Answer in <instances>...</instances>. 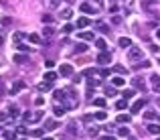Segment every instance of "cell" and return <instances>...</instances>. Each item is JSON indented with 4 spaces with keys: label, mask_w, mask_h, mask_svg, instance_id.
I'll use <instances>...</instances> for the list:
<instances>
[{
    "label": "cell",
    "mask_w": 160,
    "mask_h": 140,
    "mask_svg": "<svg viewBox=\"0 0 160 140\" xmlns=\"http://www.w3.org/2000/svg\"><path fill=\"white\" fill-rule=\"evenodd\" d=\"M97 63H99V65H107V63H112V53H110V51H102V53L97 55Z\"/></svg>",
    "instance_id": "obj_1"
},
{
    "label": "cell",
    "mask_w": 160,
    "mask_h": 140,
    "mask_svg": "<svg viewBox=\"0 0 160 140\" xmlns=\"http://www.w3.org/2000/svg\"><path fill=\"white\" fill-rule=\"evenodd\" d=\"M59 75H61V77H71V75H73V67H71L69 63H63L61 69H59Z\"/></svg>",
    "instance_id": "obj_2"
},
{
    "label": "cell",
    "mask_w": 160,
    "mask_h": 140,
    "mask_svg": "<svg viewBox=\"0 0 160 140\" xmlns=\"http://www.w3.org/2000/svg\"><path fill=\"white\" fill-rule=\"evenodd\" d=\"M144 106H146V100H144V97H140V100H136V102H134V106L130 108V112H132V114H138Z\"/></svg>",
    "instance_id": "obj_3"
},
{
    "label": "cell",
    "mask_w": 160,
    "mask_h": 140,
    "mask_svg": "<svg viewBox=\"0 0 160 140\" xmlns=\"http://www.w3.org/2000/svg\"><path fill=\"white\" fill-rule=\"evenodd\" d=\"M24 87H26V83H24V81H16V83H12V87H10V93H12V95H16L18 92H23Z\"/></svg>",
    "instance_id": "obj_4"
},
{
    "label": "cell",
    "mask_w": 160,
    "mask_h": 140,
    "mask_svg": "<svg viewBox=\"0 0 160 140\" xmlns=\"http://www.w3.org/2000/svg\"><path fill=\"white\" fill-rule=\"evenodd\" d=\"M130 59H132V61L142 59V49H138V47H130Z\"/></svg>",
    "instance_id": "obj_5"
},
{
    "label": "cell",
    "mask_w": 160,
    "mask_h": 140,
    "mask_svg": "<svg viewBox=\"0 0 160 140\" xmlns=\"http://www.w3.org/2000/svg\"><path fill=\"white\" fill-rule=\"evenodd\" d=\"M41 118H43V112H34L33 116H28V112H26L24 114V122H39Z\"/></svg>",
    "instance_id": "obj_6"
},
{
    "label": "cell",
    "mask_w": 160,
    "mask_h": 140,
    "mask_svg": "<svg viewBox=\"0 0 160 140\" xmlns=\"http://www.w3.org/2000/svg\"><path fill=\"white\" fill-rule=\"evenodd\" d=\"M55 100H59V102H63L65 97H67V89H55Z\"/></svg>",
    "instance_id": "obj_7"
},
{
    "label": "cell",
    "mask_w": 160,
    "mask_h": 140,
    "mask_svg": "<svg viewBox=\"0 0 160 140\" xmlns=\"http://www.w3.org/2000/svg\"><path fill=\"white\" fill-rule=\"evenodd\" d=\"M118 45L122 47V49H130V47H132V41H130L128 37H122V39L118 41Z\"/></svg>",
    "instance_id": "obj_8"
},
{
    "label": "cell",
    "mask_w": 160,
    "mask_h": 140,
    "mask_svg": "<svg viewBox=\"0 0 160 140\" xmlns=\"http://www.w3.org/2000/svg\"><path fill=\"white\" fill-rule=\"evenodd\" d=\"M12 61H14V63H18V65H23V63H26V61H28V57H26V55H23V53H18V55H14V57H12Z\"/></svg>",
    "instance_id": "obj_9"
},
{
    "label": "cell",
    "mask_w": 160,
    "mask_h": 140,
    "mask_svg": "<svg viewBox=\"0 0 160 140\" xmlns=\"http://www.w3.org/2000/svg\"><path fill=\"white\" fill-rule=\"evenodd\" d=\"M112 83H114L115 87H122V85H126V79H124L122 75H115L114 79H112Z\"/></svg>",
    "instance_id": "obj_10"
},
{
    "label": "cell",
    "mask_w": 160,
    "mask_h": 140,
    "mask_svg": "<svg viewBox=\"0 0 160 140\" xmlns=\"http://www.w3.org/2000/svg\"><path fill=\"white\" fill-rule=\"evenodd\" d=\"M148 132L154 134V136H158L160 134V124H148Z\"/></svg>",
    "instance_id": "obj_11"
},
{
    "label": "cell",
    "mask_w": 160,
    "mask_h": 140,
    "mask_svg": "<svg viewBox=\"0 0 160 140\" xmlns=\"http://www.w3.org/2000/svg\"><path fill=\"white\" fill-rule=\"evenodd\" d=\"M89 24V18L87 16H81V18H77V29H85Z\"/></svg>",
    "instance_id": "obj_12"
},
{
    "label": "cell",
    "mask_w": 160,
    "mask_h": 140,
    "mask_svg": "<svg viewBox=\"0 0 160 140\" xmlns=\"http://www.w3.org/2000/svg\"><path fill=\"white\" fill-rule=\"evenodd\" d=\"M81 10H83V12H87V14H93V12H95V8H93L91 4L83 2V4H81Z\"/></svg>",
    "instance_id": "obj_13"
},
{
    "label": "cell",
    "mask_w": 160,
    "mask_h": 140,
    "mask_svg": "<svg viewBox=\"0 0 160 140\" xmlns=\"http://www.w3.org/2000/svg\"><path fill=\"white\" fill-rule=\"evenodd\" d=\"M41 21H43V24H53L55 16H53V14H43V16H41Z\"/></svg>",
    "instance_id": "obj_14"
},
{
    "label": "cell",
    "mask_w": 160,
    "mask_h": 140,
    "mask_svg": "<svg viewBox=\"0 0 160 140\" xmlns=\"http://www.w3.org/2000/svg\"><path fill=\"white\" fill-rule=\"evenodd\" d=\"M43 35H45L47 39H53V37H55V29H53V26H45Z\"/></svg>",
    "instance_id": "obj_15"
},
{
    "label": "cell",
    "mask_w": 160,
    "mask_h": 140,
    "mask_svg": "<svg viewBox=\"0 0 160 140\" xmlns=\"http://www.w3.org/2000/svg\"><path fill=\"white\" fill-rule=\"evenodd\" d=\"M134 87H138V89H142V92H146V85H144V79H140V77H136V79H134Z\"/></svg>",
    "instance_id": "obj_16"
},
{
    "label": "cell",
    "mask_w": 160,
    "mask_h": 140,
    "mask_svg": "<svg viewBox=\"0 0 160 140\" xmlns=\"http://www.w3.org/2000/svg\"><path fill=\"white\" fill-rule=\"evenodd\" d=\"M114 71L118 73V75H128V69L124 67V65H114Z\"/></svg>",
    "instance_id": "obj_17"
},
{
    "label": "cell",
    "mask_w": 160,
    "mask_h": 140,
    "mask_svg": "<svg viewBox=\"0 0 160 140\" xmlns=\"http://www.w3.org/2000/svg\"><path fill=\"white\" fill-rule=\"evenodd\" d=\"M152 83H154V92H158V93H160V77L156 75V73L152 75Z\"/></svg>",
    "instance_id": "obj_18"
},
{
    "label": "cell",
    "mask_w": 160,
    "mask_h": 140,
    "mask_svg": "<svg viewBox=\"0 0 160 140\" xmlns=\"http://www.w3.org/2000/svg\"><path fill=\"white\" fill-rule=\"evenodd\" d=\"M77 37L79 39H83V41H93L95 37H93V33H77Z\"/></svg>",
    "instance_id": "obj_19"
},
{
    "label": "cell",
    "mask_w": 160,
    "mask_h": 140,
    "mask_svg": "<svg viewBox=\"0 0 160 140\" xmlns=\"http://www.w3.org/2000/svg\"><path fill=\"white\" fill-rule=\"evenodd\" d=\"M26 37H28V41L34 43V45H39V43H41V37L37 35V33H31V35H26Z\"/></svg>",
    "instance_id": "obj_20"
},
{
    "label": "cell",
    "mask_w": 160,
    "mask_h": 140,
    "mask_svg": "<svg viewBox=\"0 0 160 140\" xmlns=\"http://www.w3.org/2000/svg\"><path fill=\"white\" fill-rule=\"evenodd\" d=\"M95 120H99V122H105V120H107V114H105L103 110H99V112H95Z\"/></svg>",
    "instance_id": "obj_21"
},
{
    "label": "cell",
    "mask_w": 160,
    "mask_h": 140,
    "mask_svg": "<svg viewBox=\"0 0 160 140\" xmlns=\"http://www.w3.org/2000/svg\"><path fill=\"white\" fill-rule=\"evenodd\" d=\"M128 122H130V116L128 114H120L118 116V124H128Z\"/></svg>",
    "instance_id": "obj_22"
},
{
    "label": "cell",
    "mask_w": 160,
    "mask_h": 140,
    "mask_svg": "<svg viewBox=\"0 0 160 140\" xmlns=\"http://www.w3.org/2000/svg\"><path fill=\"white\" fill-rule=\"evenodd\" d=\"M97 132H99V128H97V126H89V128H87V134H89L91 138H95V136H97Z\"/></svg>",
    "instance_id": "obj_23"
},
{
    "label": "cell",
    "mask_w": 160,
    "mask_h": 140,
    "mask_svg": "<svg viewBox=\"0 0 160 140\" xmlns=\"http://www.w3.org/2000/svg\"><path fill=\"white\" fill-rule=\"evenodd\" d=\"M51 87H53V83H51V81H45V83H41V85H39V89H41V92H49Z\"/></svg>",
    "instance_id": "obj_24"
},
{
    "label": "cell",
    "mask_w": 160,
    "mask_h": 140,
    "mask_svg": "<svg viewBox=\"0 0 160 140\" xmlns=\"http://www.w3.org/2000/svg\"><path fill=\"white\" fill-rule=\"evenodd\" d=\"M8 114H10V118H16L18 116V106H10L8 108Z\"/></svg>",
    "instance_id": "obj_25"
},
{
    "label": "cell",
    "mask_w": 160,
    "mask_h": 140,
    "mask_svg": "<svg viewBox=\"0 0 160 140\" xmlns=\"http://www.w3.org/2000/svg\"><path fill=\"white\" fill-rule=\"evenodd\" d=\"M128 134H130V130L126 126H122V128L118 130V136H122V138H128Z\"/></svg>",
    "instance_id": "obj_26"
},
{
    "label": "cell",
    "mask_w": 160,
    "mask_h": 140,
    "mask_svg": "<svg viewBox=\"0 0 160 140\" xmlns=\"http://www.w3.org/2000/svg\"><path fill=\"white\" fill-rule=\"evenodd\" d=\"M55 79H57V73H53V71H49V73L45 75V81H51V83H53Z\"/></svg>",
    "instance_id": "obj_27"
},
{
    "label": "cell",
    "mask_w": 160,
    "mask_h": 140,
    "mask_svg": "<svg viewBox=\"0 0 160 140\" xmlns=\"http://www.w3.org/2000/svg\"><path fill=\"white\" fill-rule=\"evenodd\" d=\"M95 47H97V49H102V51H105V41H103V39H95Z\"/></svg>",
    "instance_id": "obj_28"
},
{
    "label": "cell",
    "mask_w": 160,
    "mask_h": 140,
    "mask_svg": "<svg viewBox=\"0 0 160 140\" xmlns=\"http://www.w3.org/2000/svg\"><path fill=\"white\" fill-rule=\"evenodd\" d=\"M53 112H55V116H57V118H61L63 114H65V108H63V106H57V108H55Z\"/></svg>",
    "instance_id": "obj_29"
},
{
    "label": "cell",
    "mask_w": 160,
    "mask_h": 140,
    "mask_svg": "<svg viewBox=\"0 0 160 140\" xmlns=\"http://www.w3.org/2000/svg\"><path fill=\"white\" fill-rule=\"evenodd\" d=\"M61 18L69 21V18H71V8H65V10H61Z\"/></svg>",
    "instance_id": "obj_30"
},
{
    "label": "cell",
    "mask_w": 160,
    "mask_h": 140,
    "mask_svg": "<svg viewBox=\"0 0 160 140\" xmlns=\"http://www.w3.org/2000/svg\"><path fill=\"white\" fill-rule=\"evenodd\" d=\"M115 93H118V92H115V87H110V85L105 87V95H110V97H114Z\"/></svg>",
    "instance_id": "obj_31"
},
{
    "label": "cell",
    "mask_w": 160,
    "mask_h": 140,
    "mask_svg": "<svg viewBox=\"0 0 160 140\" xmlns=\"http://www.w3.org/2000/svg\"><path fill=\"white\" fill-rule=\"evenodd\" d=\"M93 104H95L97 108H99V110H102V108H105V100H103V97H97V100H95Z\"/></svg>",
    "instance_id": "obj_32"
},
{
    "label": "cell",
    "mask_w": 160,
    "mask_h": 140,
    "mask_svg": "<svg viewBox=\"0 0 160 140\" xmlns=\"http://www.w3.org/2000/svg\"><path fill=\"white\" fill-rule=\"evenodd\" d=\"M115 108H118V110H124V108H128V100H120V102L115 104Z\"/></svg>",
    "instance_id": "obj_33"
},
{
    "label": "cell",
    "mask_w": 160,
    "mask_h": 140,
    "mask_svg": "<svg viewBox=\"0 0 160 140\" xmlns=\"http://www.w3.org/2000/svg\"><path fill=\"white\" fill-rule=\"evenodd\" d=\"M45 126H47L49 130H53V128H57V122H55V120H47V122H45Z\"/></svg>",
    "instance_id": "obj_34"
},
{
    "label": "cell",
    "mask_w": 160,
    "mask_h": 140,
    "mask_svg": "<svg viewBox=\"0 0 160 140\" xmlns=\"http://www.w3.org/2000/svg\"><path fill=\"white\" fill-rule=\"evenodd\" d=\"M23 37H24V33H16V35L12 37V41H14V43H16V45H18V43H20V41H23Z\"/></svg>",
    "instance_id": "obj_35"
},
{
    "label": "cell",
    "mask_w": 160,
    "mask_h": 140,
    "mask_svg": "<svg viewBox=\"0 0 160 140\" xmlns=\"http://www.w3.org/2000/svg\"><path fill=\"white\" fill-rule=\"evenodd\" d=\"M75 51H77V53H85V51H87V45H83V43H79V45L75 47Z\"/></svg>",
    "instance_id": "obj_36"
},
{
    "label": "cell",
    "mask_w": 160,
    "mask_h": 140,
    "mask_svg": "<svg viewBox=\"0 0 160 140\" xmlns=\"http://www.w3.org/2000/svg\"><path fill=\"white\" fill-rule=\"evenodd\" d=\"M67 130H69V134H77V130H75V122H69Z\"/></svg>",
    "instance_id": "obj_37"
},
{
    "label": "cell",
    "mask_w": 160,
    "mask_h": 140,
    "mask_svg": "<svg viewBox=\"0 0 160 140\" xmlns=\"http://www.w3.org/2000/svg\"><path fill=\"white\" fill-rule=\"evenodd\" d=\"M4 136H6L8 140H14V136H16V132H14V130H12V132H10V130H6V132H4Z\"/></svg>",
    "instance_id": "obj_38"
},
{
    "label": "cell",
    "mask_w": 160,
    "mask_h": 140,
    "mask_svg": "<svg viewBox=\"0 0 160 140\" xmlns=\"http://www.w3.org/2000/svg\"><path fill=\"white\" fill-rule=\"evenodd\" d=\"M16 49H18V51H23V53H28V51H31V49H28L26 45H23V43H18V45H16Z\"/></svg>",
    "instance_id": "obj_39"
},
{
    "label": "cell",
    "mask_w": 160,
    "mask_h": 140,
    "mask_svg": "<svg viewBox=\"0 0 160 140\" xmlns=\"http://www.w3.org/2000/svg\"><path fill=\"white\" fill-rule=\"evenodd\" d=\"M144 116H146V120H154V118H156V112H152V110H148V112H146Z\"/></svg>",
    "instance_id": "obj_40"
},
{
    "label": "cell",
    "mask_w": 160,
    "mask_h": 140,
    "mask_svg": "<svg viewBox=\"0 0 160 140\" xmlns=\"http://www.w3.org/2000/svg\"><path fill=\"white\" fill-rule=\"evenodd\" d=\"M95 26H97L99 31H103V33H110V29H107V26H105V24H103V23H97V24H95Z\"/></svg>",
    "instance_id": "obj_41"
},
{
    "label": "cell",
    "mask_w": 160,
    "mask_h": 140,
    "mask_svg": "<svg viewBox=\"0 0 160 140\" xmlns=\"http://www.w3.org/2000/svg\"><path fill=\"white\" fill-rule=\"evenodd\" d=\"M34 106H39V108L45 106V100H43V97H37V100H34Z\"/></svg>",
    "instance_id": "obj_42"
},
{
    "label": "cell",
    "mask_w": 160,
    "mask_h": 140,
    "mask_svg": "<svg viewBox=\"0 0 160 140\" xmlns=\"http://www.w3.org/2000/svg\"><path fill=\"white\" fill-rule=\"evenodd\" d=\"M132 95H134V89H126V92H124V97H132Z\"/></svg>",
    "instance_id": "obj_43"
},
{
    "label": "cell",
    "mask_w": 160,
    "mask_h": 140,
    "mask_svg": "<svg viewBox=\"0 0 160 140\" xmlns=\"http://www.w3.org/2000/svg\"><path fill=\"white\" fill-rule=\"evenodd\" d=\"M71 31H73V24H65L63 26V33H71Z\"/></svg>",
    "instance_id": "obj_44"
},
{
    "label": "cell",
    "mask_w": 160,
    "mask_h": 140,
    "mask_svg": "<svg viewBox=\"0 0 160 140\" xmlns=\"http://www.w3.org/2000/svg\"><path fill=\"white\" fill-rule=\"evenodd\" d=\"M83 75H85V77H93V69H85L83 71Z\"/></svg>",
    "instance_id": "obj_45"
},
{
    "label": "cell",
    "mask_w": 160,
    "mask_h": 140,
    "mask_svg": "<svg viewBox=\"0 0 160 140\" xmlns=\"http://www.w3.org/2000/svg\"><path fill=\"white\" fill-rule=\"evenodd\" d=\"M45 67H47V69H51V67H55V61H51V59H49V61H47V63H45Z\"/></svg>",
    "instance_id": "obj_46"
},
{
    "label": "cell",
    "mask_w": 160,
    "mask_h": 140,
    "mask_svg": "<svg viewBox=\"0 0 160 140\" xmlns=\"http://www.w3.org/2000/svg\"><path fill=\"white\" fill-rule=\"evenodd\" d=\"M112 23H114V24H120V23H122V16H114V18H112Z\"/></svg>",
    "instance_id": "obj_47"
},
{
    "label": "cell",
    "mask_w": 160,
    "mask_h": 140,
    "mask_svg": "<svg viewBox=\"0 0 160 140\" xmlns=\"http://www.w3.org/2000/svg\"><path fill=\"white\" fill-rule=\"evenodd\" d=\"M99 75H102V77H107V75H110V69H102L99 71Z\"/></svg>",
    "instance_id": "obj_48"
},
{
    "label": "cell",
    "mask_w": 160,
    "mask_h": 140,
    "mask_svg": "<svg viewBox=\"0 0 160 140\" xmlns=\"http://www.w3.org/2000/svg\"><path fill=\"white\" fill-rule=\"evenodd\" d=\"M16 132H20V134H26V132H28V130L24 128V126H18V128H16Z\"/></svg>",
    "instance_id": "obj_49"
},
{
    "label": "cell",
    "mask_w": 160,
    "mask_h": 140,
    "mask_svg": "<svg viewBox=\"0 0 160 140\" xmlns=\"http://www.w3.org/2000/svg\"><path fill=\"white\" fill-rule=\"evenodd\" d=\"M33 136H39V138H41V136H43V130H33Z\"/></svg>",
    "instance_id": "obj_50"
},
{
    "label": "cell",
    "mask_w": 160,
    "mask_h": 140,
    "mask_svg": "<svg viewBox=\"0 0 160 140\" xmlns=\"http://www.w3.org/2000/svg\"><path fill=\"white\" fill-rule=\"evenodd\" d=\"M97 140H115L112 134H107V136H102V138H97Z\"/></svg>",
    "instance_id": "obj_51"
},
{
    "label": "cell",
    "mask_w": 160,
    "mask_h": 140,
    "mask_svg": "<svg viewBox=\"0 0 160 140\" xmlns=\"http://www.w3.org/2000/svg\"><path fill=\"white\" fill-rule=\"evenodd\" d=\"M2 95H4V83L0 81V97H2Z\"/></svg>",
    "instance_id": "obj_52"
},
{
    "label": "cell",
    "mask_w": 160,
    "mask_h": 140,
    "mask_svg": "<svg viewBox=\"0 0 160 140\" xmlns=\"http://www.w3.org/2000/svg\"><path fill=\"white\" fill-rule=\"evenodd\" d=\"M4 120H6V114H4V112H0V122H4Z\"/></svg>",
    "instance_id": "obj_53"
},
{
    "label": "cell",
    "mask_w": 160,
    "mask_h": 140,
    "mask_svg": "<svg viewBox=\"0 0 160 140\" xmlns=\"http://www.w3.org/2000/svg\"><path fill=\"white\" fill-rule=\"evenodd\" d=\"M2 43H4V37H0V47H2Z\"/></svg>",
    "instance_id": "obj_54"
},
{
    "label": "cell",
    "mask_w": 160,
    "mask_h": 140,
    "mask_svg": "<svg viewBox=\"0 0 160 140\" xmlns=\"http://www.w3.org/2000/svg\"><path fill=\"white\" fill-rule=\"evenodd\" d=\"M156 37H158V39H160V29H158V31H156Z\"/></svg>",
    "instance_id": "obj_55"
},
{
    "label": "cell",
    "mask_w": 160,
    "mask_h": 140,
    "mask_svg": "<svg viewBox=\"0 0 160 140\" xmlns=\"http://www.w3.org/2000/svg\"><path fill=\"white\" fill-rule=\"evenodd\" d=\"M43 140H53V138H43Z\"/></svg>",
    "instance_id": "obj_56"
},
{
    "label": "cell",
    "mask_w": 160,
    "mask_h": 140,
    "mask_svg": "<svg viewBox=\"0 0 160 140\" xmlns=\"http://www.w3.org/2000/svg\"><path fill=\"white\" fill-rule=\"evenodd\" d=\"M0 132H2V128H0Z\"/></svg>",
    "instance_id": "obj_57"
},
{
    "label": "cell",
    "mask_w": 160,
    "mask_h": 140,
    "mask_svg": "<svg viewBox=\"0 0 160 140\" xmlns=\"http://www.w3.org/2000/svg\"><path fill=\"white\" fill-rule=\"evenodd\" d=\"M23 140H26V138H23Z\"/></svg>",
    "instance_id": "obj_58"
},
{
    "label": "cell",
    "mask_w": 160,
    "mask_h": 140,
    "mask_svg": "<svg viewBox=\"0 0 160 140\" xmlns=\"http://www.w3.org/2000/svg\"><path fill=\"white\" fill-rule=\"evenodd\" d=\"M158 140H160V138H158Z\"/></svg>",
    "instance_id": "obj_59"
}]
</instances>
